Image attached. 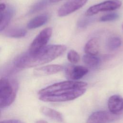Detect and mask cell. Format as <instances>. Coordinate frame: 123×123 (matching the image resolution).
Masks as SVG:
<instances>
[{
	"mask_svg": "<svg viewBox=\"0 0 123 123\" xmlns=\"http://www.w3.org/2000/svg\"><path fill=\"white\" fill-rule=\"evenodd\" d=\"M63 45H47L38 52L30 54L28 51L18 56L13 62L18 69L37 67L49 62L62 55L66 50Z\"/></svg>",
	"mask_w": 123,
	"mask_h": 123,
	"instance_id": "1",
	"label": "cell"
},
{
	"mask_svg": "<svg viewBox=\"0 0 123 123\" xmlns=\"http://www.w3.org/2000/svg\"><path fill=\"white\" fill-rule=\"evenodd\" d=\"M18 89L17 82L3 77L0 79V108L10 106L14 101Z\"/></svg>",
	"mask_w": 123,
	"mask_h": 123,
	"instance_id": "2",
	"label": "cell"
},
{
	"mask_svg": "<svg viewBox=\"0 0 123 123\" xmlns=\"http://www.w3.org/2000/svg\"><path fill=\"white\" fill-rule=\"evenodd\" d=\"M87 83L84 82L76 81H65L55 83L47 86L39 91V96L54 95L61 93H64L71 90L86 88Z\"/></svg>",
	"mask_w": 123,
	"mask_h": 123,
	"instance_id": "3",
	"label": "cell"
},
{
	"mask_svg": "<svg viewBox=\"0 0 123 123\" xmlns=\"http://www.w3.org/2000/svg\"><path fill=\"white\" fill-rule=\"evenodd\" d=\"M86 91V88L74 89L65 93L55 95L39 96V99L43 101L49 102L67 101L78 98L84 94Z\"/></svg>",
	"mask_w": 123,
	"mask_h": 123,
	"instance_id": "4",
	"label": "cell"
},
{
	"mask_svg": "<svg viewBox=\"0 0 123 123\" xmlns=\"http://www.w3.org/2000/svg\"><path fill=\"white\" fill-rule=\"evenodd\" d=\"M52 33L51 27H47L42 30L31 44L28 52L30 54H34L47 46Z\"/></svg>",
	"mask_w": 123,
	"mask_h": 123,
	"instance_id": "5",
	"label": "cell"
},
{
	"mask_svg": "<svg viewBox=\"0 0 123 123\" xmlns=\"http://www.w3.org/2000/svg\"><path fill=\"white\" fill-rule=\"evenodd\" d=\"M122 2L120 0H109L93 5L89 7L86 12V15L92 16L101 12L111 11L120 8Z\"/></svg>",
	"mask_w": 123,
	"mask_h": 123,
	"instance_id": "6",
	"label": "cell"
},
{
	"mask_svg": "<svg viewBox=\"0 0 123 123\" xmlns=\"http://www.w3.org/2000/svg\"><path fill=\"white\" fill-rule=\"evenodd\" d=\"M120 115L113 114L110 111H97L89 116L86 123H110L119 119Z\"/></svg>",
	"mask_w": 123,
	"mask_h": 123,
	"instance_id": "7",
	"label": "cell"
},
{
	"mask_svg": "<svg viewBox=\"0 0 123 123\" xmlns=\"http://www.w3.org/2000/svg\"><path fill=\"white\" fill-rule=\"evenodd\" d=\"M88 0H69L63 4L58 10L60 17L67 16L82 7Z\"/></svg>",
	"mask_w": 123,
	"mask_h": 123,
	"instance_id": "8",
	"label": "cell"
},
{
	"mask_svg": "<svg viewBox=\"0 0 123 123\" xmlns=\"http://www.w3.org/2000/svg\"><path fill=\"white\" fill-rule=\"evenodd\" d=\"M88 72V70L86 67L81 65H69L65 69L66 77L73 81L82 78Z\"/></svg>",
	"mask_w": 123,
	"mask_h": 123,
	"instance_id": "9",
	"label": "cell"
},
{
	"mask_svg": "<svg viewBox=\"0 0 123 123\" xmlns=\"http://www.w3.org/2000/svg\"><path fill=\"white\" fill-rule=\"evenodd\" d=\"M108 107L112 113L121 115L123 111V98L118 95L111 96L108 100Z\"/></svg>",
	"mask_w": 123,
	"mask_h": 123,
	"instance_id": "10",
	"label": "cell"
},
{
	"mask_svg": "<svg viewBox=\"0 0 123 123\" xmlns=\"http://www.w3.org/2000/svg\"><path fill=\"white\" fill-rule=\"evenodd\" d=\"M63 67L59 64H50L36 68L34 74L36 76H46L51 75L61 72Z\"/></svg>",
	"mask_w": 123,
	"mask_h": 123,
	"instance_id": "11",
	"label": "cell"
},
{
	"mask_svg": "<svg viewBox=\"0 0 123 123\" xmlns=\"http://www.w3.org/2000/svg\"><path fill=\"white\" fill-rule=\"evenodd\" d=\"M99 40L97 37H93L89 40L85 45L84 51L87 54L96 56L99 51Z\"/></svg>",
	"mask_w": 123,
	"mask_h": 123,
	"instance_id": "12",
	"label": "cell"
},
{
	"mask_svg": "<svg viewBox=\"0 0 123 123\" xmlns=\"http://www.w3.org/2000/svg\"><path fill=\"white\" fill-rule=\"evenodd\" d=\"M40 111L43 114L54 121L59 123H62L63 121L62 114L54 109L46 106H43L41 107Z\"/></svg>",
	"mask_w": 123,
	"mask_h": 123,
	"instance_id": "13",
	"label": "cell"
},
{
	"mask_svg": "<svg viewBox=\"0 0 123 123\" xmlns=\"http://www.w3.org/2000/svg\"><path fill=\"white\" fill-rule=\"evenodd\" d=\"M48 20V16L47 15L43 14L38 15L32 19L27 24V27L30 29H35L47 23Z\"/></svg>",
	"mask_w": 123,
	"mask_h": 123,
	"instance_id": "14",
	"label": "cell"
},
{
	"mask_svg": "<svg viewBox=\"0 0 123 123\" xmlns=\"http://www.w3.org/2000/svg\"><path fill=\"white\" fill-rule=\"evenodd\" d=\"M14 9L11 7L8 8L3 12L2 18L0 23V32L4 30L8 25L14 14Z\"/></svg>",
	"mask_w": 123,
	"mask_h": 123,
	"instance_id": "15",
	"label": "cell"
},
{
	"mask_svg": "<svg viewBox=\"0 0 123 123\" xmlns=\"http://www.w3.org/2000/svg\"><path fill=\"white\" fill-rule=\"evenodd\" d=\"M122 44V41L118 37H111L106 41V48L110 51H113L118 49Z\"/></svg>",
	"mask_w": 123,
	"mask_h": 123,
	"instance_id": "16",
	"label": "cell"
},
{
	"mask_svg": "<svg viewBox=\"0 0 123 123\" xmlns=\"http://www.w3.org/2000/svg\"><path fill=\"white\" fill-rule=\"evenodd\" d=\"M83 61L84 63L90 67H97L100 63V59L97 56L87 54L83 56Z\"/></svg>",
	"mask_w": 123,
	"mask_h": 123,
	"instance_id": "17",
	"label": "cell"
},
{
	"mask_svg": "<svg viewBox=\"0 0 123 123\" xmlns=\"http://www.w3.org/2000/svg\"><path fill=\"white\" fill-rule=\"evenodd\" d=\"M26 33V30L24 28H14L7 30L5 32V35L9 37L19 38L25 37Z\"/></svg>",
	"mask_w": 123,
	"mask_h": 123,
	"instance_id": "18",
	"label": "cell"
},
{
	"mask_svg": "<svg viewBox=\"0 0 123 123\" xmlns=\"http://www.w3.org/2000/svg\"><path fill=\"white\" fill-rule=\"evenodd\" d=\"M50 2L49 0H40L36 3L29 11V14H33L40 11L45 8Z\"/></svg>",
	"mask_w": 123,
	"mask_h": 123,
	"instance_id": "19",
	"label": "cell"
},
{
	"mask_svg": "<svg viewBox=\"0 0 123 123\" xmlns=\"http://www.w3.org/2000/svg\"><path fill=\"white\" fill-rule=\"evenodd\" d=\"M67 59L72 63L75 64L78 63L80 60V57L79 54L74 50H70L67 54Z\"/></svg>",
	"mask_w": 123,
	"mask_h": 123,
	"instance_id": "20",
	"label": "cell"
},
{
	"mask_svg": "<svg viewBox=\"0 0 123 123\" xmlns=\"http://www.w3.org/2000/svg\"><path fill=\"white\" fill-rule=\"evenodd\" d=\"M119 16V15L116 13H111L103 15L100 18L99 20L101 22L112 21L117 19Z\"/></svg>",
	"mask_w": 123,
	"mask_h": 123,
	"instance_id": "21",
	"label": "cell"
},
{
	"mask_svg": "<svg viewBox=\"0 0 123 123\" xmlns=\"http://www.w3.org/2000/svg\"><path fill=\"white\" fill-rule=\"evenodd\" d=\"M90 20L87 18L82 19L78 22V26L81 27H84L89 24V23H90Z\"/></svg>",
	"mask_w": 123,
	"mask_h": 123,
	"instance_id": "22",
	"label": "cell"
},
{
	"mask_svg": "<svg viewBox=\"0 0 123 123\" xmlns=\"http://www.w3.org/2000/svg\"><path fill=\"white\" fill-rule=\"evenodd\" d=\"M0 123H24L21 120L17 119H9L0 121Z\"/></svg>",
	"mask_w": 123,
	"mask_h": 123,
	"instance_id": "23",
	"label": "cell"
},
{
	"mask_svg": "<svg viewBox=\"0 0 123 123\" xmlns=\"http://www.w3.org/2000/svg\"><path fill=\"white\" fill-rule=\"evenodd\" d=\"M6 9V5L4 3H0V14L2 13Z\"/></svg>",
	"mask_w": 123,
	"mask_h": 123,
	"instance_id": "24",
	"label": "cell"
},
{
	"mask_svg": "<svg viewBox=\"0 0 123 123\" xmlns=\"http://www.w3.org/2000/svg\"><path fill=\"white\" fill-rule=\"evenodd\" d=\"M35 123H48V122L46 121H45L43 120H39L36 121Z\"/></svg>",
	"mask_w": 123,
	"mask_h": 123,
	"instance_id": "25",
	"label": "cell"
},
{
	"mask_svg": "<svg viewBox=\"0 0 123 123\" xmlns=\"http://www.w3.org/2000/svg\"><path fill=\"white\" fill-rule=\"evenodd\" d=\"M63 0H49L50 2H57Z\"/></svg>",
	"mask_w": 123,
	"mask_h": 123,
	"instance_id": "26",
	"label": "cell"
},
{
	"mask_svg": "<svg viewBox=\"0 0 123 123\" xmlns=\"http://www.w3.org/2000/svg\"><path fill=\"white\" fill-rule=\"evenodd\" d=\"M2 15H3V12L2 13L0 14V23L1 20L2 19Z\"/></svg>",
	"mask_w": 123,
	"mask_h": 123,
	"instance_id": "27",
	"label": "cell"
},
{
	"mask_svg": "<svg viewBox=\"0 0 123 123\" xmlns=\"http://www.w3.org/2000/svg\"><path fill=\"white\" fill-rule=\"evenodd\" d=\"M0 117H1V112L0 111Z\"/></svg>",
	"mask_w": 123,
	"mask_h": 123,
	"instance_id": "28",
	"label": "cell"
},
{
	"mask_svg": "<svg viewBox=\"0 0 123 123\" xmlns=\"http://www.w3.org/2000/svg\"><path fill=\"white\" fill-rule=\"evenodd\" d=\"M122 27H123V25H122Z\"/></svg>",
	"mask_w": 123,
	"mask_h": 123,
	"instance_id": "29",
	"label": "cell"
}]
</instances>
